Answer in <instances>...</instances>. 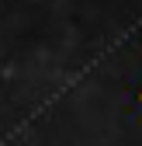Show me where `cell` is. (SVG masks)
Segmentation results:
<instances>
[{
	"mask_svg": "<svg viewBox=\"0 0 142 146\" xmlns=\"http://www.w3.org/2000/svg\"><path fill=\"white\" fill-rule=\"evenodd\" d=\"M135 101H139V104H142V90H139V94H135Z\"/></svg>",
	"mask_w": 142,
	"mask_h": 146,
	"instance_id": "obj_1",
	"label": "cell"
}]
</instances>
